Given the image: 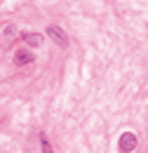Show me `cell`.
I'll list each match as a JSON object with an SVG mask.
<instances>
[{"instance_id": "1", "label": "cell", "mask_w": 148, "mask_h": 153, "mask_svg": "<svg viewBox=\"0 0 148 153\" xmlns=\"http://www.w3.org/2000/svg\"><path fill=\"white\" fill-rule=\"evenodd\" d=\"M136 144H139V139H136L134 132H122L120 141H118V149H120V153H132L136 149Z\"/></svg>"}, {"instance_id": "6", "label": "cell", "mask_w": 148, "mask_h": 153, "mask_svg": "<svg viewBox=\"0 0 148 153\" xmlns=\"http://www.w3.org/2000/svg\"><path fill=\"white\" fill-rule=\"evenodd\" d=\"M2 38H5V42L14 40V38H17V26H14V24H7L5 31H2Z\"/></svg>"}, {"instance_id": "4", "label": "cell", "mask_w": 148, "mask_h": 153, "mask_svg": "<svg viewBox=\"0 0 148 153\" xmlns=\"http://www.w3.org/2000/svg\"><path fill=\"white\" fill-rule=\"evenodd\" d=\"M14 61H17L19 66H26V64H31V61H36V59H33V54H31L28 50H17V52H14Z\"/></svg>"}, {"instance_id": "3", "label": "cell", "mask_w": 148, "mask_h": 153, "mask_svg": "<svg viewBox=\"0 0 148 153\" xmlns=\"http://www.w3.org/2000/svg\"><path fill=\"white\" fill-rule=\"evenodd\" d=\"M21 40L28 47H40L42 45V33H21Z\"/></svg>"}, {"instance_id": "2", "label": "cell", "mask_w": 148, "mask_h": 153, "mask_svg": "<svg viewBox=\"0 0 148 153\" xmlns=\"http://www.w3.org/2000/svg\"><path fill=\"white\" fill-rule=\"evenodd\" d=\"M47 36L54 40L59 47H68V36H66V31H64L61 26H56V24H50V26H47Z\"/></svg>"}, {"instance_id": "5", "label": "cell", "mask_w": 148, "mask_h": 153, "mask_svg": "<svg viewBox=\"0 0 148 153\" xmlns=\"http://www.w3.org/2000/svg\"><path fill=\"white\" fill-rule=\"evenodd\" d=\"M38 137H40V149H42V153H54V149H52V144H50V137H47V134L40 132Z\"/></svg>"}]
</instances>
